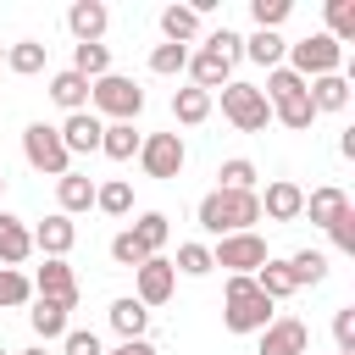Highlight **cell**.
Here are the masks:
<instances>
[{
    "label": "cell",
    "instance_id": "6da1fadb",
    "mask_svg": "<svg viewBox=\"0 0 355 355\" xmlns=\"http://www.w3.org/2000/svg\"><path fill=\"white\" fill-rule=\"evenodd\" d=\"M194 222H200L211 239L255 233V222H261V200H255V189H211V194H200Z\"/></svg>",
    "mask_w": 355,
    "mask_h": 355
},
{
    "label": "cell",
    "instance_id": "7a4b0ae2",
    "mask_svg": "<svg viewBox=\"0 0 355 355\" xmlns=\"http://www.w3.org/2000/svg\"><path fill=\"white\" fill-rule=\"evenodd\" d=\"M272 300L255 288V277H227V294H222V327L227 333H261L272 322Z\"/></svg>",
    "mask_w": 355,
    "mask_h": 355
},
{
    "label": "cell",
    "instance_id": "3957f363",
    "mask_svg": "<svg viewBox=\"0 0 355 355\" xmlns=\"http://www.w3.org/2000/svg\"><path fill=\"white\" fill-rule=\"evenodd\" d=\"M89 111H94L100 122H139L144 89H139L133 78H122V72H105V78L89 83Z\"/></svg>",
    "mask_w": 355,
    "mask_h": 355
},
{
    "label": "cell",
    "instance_id": "277c9868",
    "mask_svg": "<svg viewBox=\"0 0 355 355\" xmlns=\"http://www.w3.org/2000/svg\"><path fill=\"white\" fill-rule=\"evenodd\" d=\"M283 67H288L294 78H305V83H311V78H327V72H338V67H344V44H333V39L316 28V33H305V39H294V44H288Z\"/></svg>",
    "mask_w": 355,
    "mask_h": 355
},
{
    "label": "cell",
    "instance_id": "5b68a950",
    "mask_svg": "<svg viewBox=\"0 0 355 355\" xmlns=\"http://www.w3.org/2000/svg\"><path fill=\"white\" fill-rule=\"evenodd\" d=\"M222 94V116L239 128V133H261L266 122H272V105H266V94L255 89V83H244V78H233L227 89H216Z\"/></svg>",
    "mask_w": 355,
    "mask_h": 355
},
{
    "label": "cell",
    "instance_id": "8992f818",
    "mask_svg": "<svg viewBox=\"0 0 355 355\" xmlns=\"http://www.w3.org/2000/svg\"><path fill=\"white\" fill-rule=\"evenodd\" d=\"M22 155H28V166L44 172V178H67V172H72V155H67V144H61V133H55L50 122H28V128H22Z\"/></svg>",
    "mask_w": 355,
    "mask_h": 355
},
{
    "label": "cell",
    "instance_id": "52a82bcc",
    "mask_svg": "<svg viewBox=\"0 0 355 355\" xmlns=\"http://www.w3.org/2000/svg\"><path fill=\"white\" fill-rule=\"evenodd\" d=\"M211 266H227V277H255V266H266V239L261 233H227L211 244Z\"/></svg>",
    "mask_w": 355,
    "mask_h": 355
},
{
    "label": "cell",
    "instance_id": "ba28073f",
    "mask_svg": "<svg viewBox=\"0 0 355 355\" xmlns=\"http://www.w3.org/2000/svg\"><path fill=\"white\" fill-rule=\"evenodd\" d=\"M183 161H189L183 133H144V144H139V166H144V178L172 183V178L183 172Z\"/></svg>",
    "mask_w": 355,
    "mask_h": 355
},
{
    "label": "cell",
    "instance_id": "9c48e42d",
    "mask_svg": "<svg viewBox=\"0 0 355 355\" xmlns=\"http://www.w3.org/2000/svg\"><path fill=\"white\" fill-rule=\"evenodd\" d=\"M178 294V272H172V261L166 255H150L144 266H133V300L150 311V305H166Z\"/></svg>",
    "mask_w": 355,
    "mask_h": 355
},
{
    "label": "cell",
    "instance_id": "30bf717a",
    "mask_svg": "<svg viewBox=\"0 0 355 355\" xmlns=\"http://www.w3.org/2000/svg\"><path fill=\"white\" fill-rule=\"evenodd\" d=\"M255 355H311V327L300 316H272L261 327V344Z\"/></svg>",
    "mask_w": 355,
    "mask_h": 355
},
{
    "label": "cell",
    "instance_id": "8fae6325",
    "mask_svg": "<svg viewBox=\"0 0 355 355\" xmlns=\"http://www.w3.org/2000/svg\"><path fill=\"white\" fill-rule=\"evenodd\" d=\"M255 200H261L266 222H300V211H305V189L294 178H272L266 189H255Z\"/></svg>",
    "mask_w": 355,
    "mask_h": 355
},
{
    "label": "cell",
    "instance_id": "7c38bea8",
    "mask_svg": "<svg viewBox=\"0 0 355 355\" xmlns=\"http://www.w3.org/2000/svg\"><path fill=\"white\" fill-rule=\"evenodd\" d=\"M28 283H33V294H39V300H55V305L78 311V272H72L67 261H44Z\"/></svg>",
    "mask_w": 355,
    "mask_h": 355
},
{
    "label": "cell",
    "instance_id": "4fadbf2b",
    "mask_svg": "<svg viewBox=\"0 0 355 355\" xmlns=\"http://www.w3.org/2000/svg\"><path fill=\"white\" fill-rule=\"evenodd\" d=\"M72 244H78V222H72V216H61V211H50V216L33 227V250H39L44 261H67V255H72Z\"/></svg>",
    "mask_w": 355,
    "mask_h": 355
},
{
    "label": "cell",
    "instance_id": "5bb4252c",
    "mask_svg": "<svg viewBox=\"0 0 355 355\" xmlns=\"http://www.w3.org/2000/svg\"><path fill=\"white\" fill-rule=\"evenodd\" d=\"M55 133H61L67 155H100V133H105V122H100L94 111H72Z\"/></svg>",
    "mask_w": 355,
    "mask_h": 355
},
{
    "label": "cell",
    "instance_id": "9a60e30c",
    "mask_svg": "<svg viewBox=\"0 0 355 355\" xmlns=\"http://www.w3.org/2000/svg\"><path fill=\"white\" fill-rule=\"evenodd\" d=\"M67 28H72L78 44H100L105 28H111V11H105L100 0H72V6H67Z\"/></svg>",
    "mask_w": 355,
    "mask_h": 355
},
{
    "label": "cell",
    "instance_id": "2e32d148",
    "mask_svg": "<svg viewBox=\"0 0 355 355\" xmlns=\"http://www.w3.org/2000/svg\"><path fill=\"white\" fill-rule=\"evenodd\" d=\"M344 211H349V194H344L338 183H322V189L305 194V211H300V216H311V227H333Z\"/></svg>",
    "mask_w": 355,
    "mask_h": 355
},
{
    "label": "cell",
    "instance_id": "e0dca14e",
    "mask_svg": "<svg viewBox=\"0 0 355 355\" xmlns=\"http://www.w3.org/2000/svg\"><path fill=\"white\" fill-rule=\"evenodd\" d=\"M33 255V227L11 211H0V266H22Z\"/></svg>",
    "mask_w": 355,
    "mask_h": 355
},
{
    "label": "cell",
    "instance_id": "ac0fdd59",
    "mask_svg": "<svg viewBox=\"0 0 355 355\" xmlns=\"http://www.w3.org/2000/svg\"><path fill=\"white\" fill-rule=\"evenodd\" d=\"M183 72H189L194 89H205V94H216V89L233 83V67H227L222 55H211V50H189V67H183Z\"/></svg>",
    "mask_w": 355,
    "mask_h": 355
},
{
    "label": "cell",
    "instance_id": "d6986e66",
    "mask_svg": "<svg viewBox=\"0 0 355 355\" xmlns=\"http://www.w3.org/2000/svg\"><path fill=\"white\" fill-rule=\"evenodd\" d=\"M89 205H94V178H89V172L55 178V211H61V216H78V211H89Z\"/></svg>",
    "mask_w": 355,
    "mask_h": 355
},
{
    "label": "cell",
    "instance_id": "ffe728a7",
    "mask_svg": "<svg viewBox=\"0 0 355 355\" xmlns=\"http://www.w3.org/2000/svg\"><path fill=\"white\" fill-rule=\"evenodd\" d=\"M50 100L72 116V111H89V78H78L72 67H61V72H50Z\"/></svg>",
    "mask_w": 355,
    "mask_h": 355
},
{
    "label": "cell",
    "instance_id": "44dd1931",
    "mask_svg": "<svg viewBox=\"0 0 355 355\" xmlns=\"http://www.w3.org/2000/svg\"><path fill=\"white\" fill-rule=\"evenodd\" d=\"M305 94H311V111H316V116H322V111H344V105H349V78H344V72L311 78Z\"/></svg>",
    "mask_w": 355,
    "mask_h": 355
},
{
    "label": "cell",
    "instance_id": "7402d4cb",
    "mask_svg": "<svg viewBox=\"0 0 355 355\" xmlns=\"http://www.w3.org/2000/svg\"><path fill=\"white\" fill-rule=\"evenodd\" d=\"M211 105H216V94H205V89H172V116L183 122V128H200L205 116H211Z\"/></svg>",
    "mask_w": 355,
    "mask_h": 355
},
{
    "label": "cell",
    "instance_id": "603a6c76",
    "mask_svg": "<svg viewBox=\"0 0 355 355\" xmlns=\"http://www.w3.org/2000/svg\"><path fill=\"white\" fill-rule=\"evenodd\" d=\"M139 144H144V133L133 122H105V133H100V155H111V161H133Z\"/></svg>",
    "mask_w": 355,
    "mask_h": 355
},
{
    "label": "cell",
    "instance_id": "cb8c5ba5",
    "mask_svg": "<svg viewBox=\"0 0 355 355\" xmlns=\"http://www.w3.org/2000/svg\"><path fill=\"white\" fill-rule=\"evenodd\" d=\"M33 311H28V322H33V333H39V344H50V338H67V305H55V300H28Z\"/></svg>",
    "mask_w": 355,
    "mask_h": 355
},
{
    "label": "cell",
    "instance_id": "d4e9b609",
    "mask_svg": "<svg viewBox=\"0 0 355 355\" xmlns=\"http://www.w3.org/2000/svg\"><path fill=\"white\" fill-rule=\"evenodd\" d=\"M111 327H116V338H144V327H150V311L133 300V294H122V300H111Z\"/></svg>",
    "mask_w": 355,
    "mask_h": 355
},
{
    "label": "cell",
    "instance_id": "484cf974",
    "mask_svg": "<svg viewBox=\"0 0 355 355\" xmlns=\"http://www.w3.org/2000/svg\"><path fill=\"white\" fill-rule=\"evenodd\" d=\"M161 39L166 44H194L200 39V17L189 6H161Z\"/></svg>",
    "mask_w": 355,
    "mask_h": 355
},
{
    "label": "cell",
    "instance_id": "4316f807",
    "mask_svg": "<svg viewBox=\"0 0 355 355\" xmlns=\"http://www.w3.org/2000/svg\"><path fill=\"white\" fill-rule=\"evenodd\" d=\"M244 55H250L255 67H266V72H272V67H283V55H288V39H283V33H261V28H255V33L244 39Z\"/></svg>",
    "mask_w": 355,
    "mask_h": 355
},
{
    "label": "cell",
    "instance_id": "83f0119b",
    "mask_svg": "<svg viewBox=\"0 0 355 355\" xmlns=\"http://www.w3.org/2000/svg\"><path fill=\"white\" fill-rule=\"evenodd\" d=\"M94 211H105V216H128V211H133V183H128V178H105V183H94Z\"/></svg>",
    "mask_w": 355,
    "mask_h": 355
},
{
    "label": "cell",
    "instance_id": "f1b7e54d",
    "mask_svg": "<svg viewBox=\"0 0 355 355\" xmlns=\"http://www.w3.org/2000/svg\"><path fill=\"white\" fill-rule=\"evenodd\" d=\"M128 233L144 244V255H161V250H166V239H172V222H166V211H144Z\"/></svg>",
    "mask_w": 355,
    "mask_h": 355
},
{
    "label": "cell",
    "instance_id": "f546056e",
    "mask_svg": "<svg viewBox=\"0 0 355 355\" xmlns=\"http://www.w3.org/2000/svg\"><path fill=\"white\" fill-rule=\"evenodd\" d=\"M255 288L277 305V300H288L294 294V277H288V261H277V255H266V266H255Z\"/></svg>",
    "mask_w": 355,
    "mask_h": 355
},
{
    "label": "cell",
    "instance_id": "4dcf8cb0",
    "mask_svg": "<svg viewBox=\"0 0 355 355\" xmlns=\"http://www.w3.org/2000/svg\"><path fill=\"white\" fill-rule=\"evenodd\" d=\"M288 277H294V288H316L327 277V255L322 250H294L288 255Z\"/></svg>",
    "mask_w": 355,
    "mask_h": 355
},
{
    "label": "cell",
    "instance_id": "1f68e13d",
    "mask_svg": "<svg viewBox=\"0 0 355 355\" xmlns=\"http://www.w3.org/2000/svg\"><path fill=\"white\" fill-rule=\"evenodd\" d=\"M6 67H11L17 78L44 72V44H39V39H17V44H6Z\"/></svg>",
    "mask_w": 355,
    "mask_h": 355
},
{
    "label": "cell",
    "instance_id": "d6a6232c",
    "mask_svg": "<svg viewBox=\"0 0 355 355\" xmlns=\"http://www.w3.org/2000/svg\"><path fill=\"white\" fill-rule=\"evenodd\" d=\"M72 72L78 78H105L111 72V44H72Z\"/></svg>",
    "mask_w": 355,
    "mask_h": 355
},
{
    "label": "cell",
    "instance_id": "836d02e7",
    "mask_svg": "<svg viewBox=\"0 0 355 355\" xmlns=\"http://www.w3.org/2000/svg\"><path fill=\"white\" fill-rule=\"evenodd\" d=\"M272 122H283V128H294V133H305V128L316 122V111H311V94L300 89V94H288V100H277V105H272Z\"/></svg>",
    "mask_w": 355,
    "mask_h": 355
},
{
    "label": "cell",
    "instance_id": "e575fe53",
    "mask_svg": "<svg viewBox=\"0 0 355 355\" xmlns=\"http://www.w3.org/2000/svg\"><path fill=\"white\" fill-rule=\"evenodd\" d=\"M333 44H355V0H327V28Z\"/></svg>",
    "mask_w": 355,
    "mask_h": 355
},
{
    "label": "cell",
    "instance_id": "d590c367",
    "mask_svg": "<svg viewBox=\"0 0 355 355\" xmlns=\"http://www.w3.org/2000/svg\"><path fill=\"white\" fill-rule=\"evenodd\" d=\"M28 300H33L28 272H22V266H0V311H17V305H28Z\"/></svg>",
    "mask_w": 355,
    "mask_h": 355
},
{
    "label": "cell",
    "instance_id": "8d00e7d4",
    "mask_svg": "<svg viewBox=\"0 0 355 355\" xmlns=\"http://www.w3.org/2000/svg\"><path fill=\"white\" fill-rule=\"evenodd\" d=\"M172 272H183V277H205V272H216V266H211V244H200V239L178 244V261H172Z\"/></svg>",
    "mask_w": 355,
    "mask_h": 355
},
{
    "label": "cell",
    "instance_id": "74e56055",
    "mask_svg": "<svg viewBox=\"0 0 355 355\" xmlns=\"http://www.w3.org/2000/svg\"><path fill=\"white\" fill-rule=\"evenodd\" d=\"M183 67H189V44H166V39H161V44L150 50V72H155V78H178Z\"/></svg>",
    "mask_w": 355,
    "mask_h": 355
},
{
    "label": "cell",
    "instance_id": "f35d334b",
    "mask_svg": "<svg viewBox=\"0 0 355 355\" xmlns=\"http://www.w3.org/2000/svg\"><path fill=\"white\" fill-rule=\"evenodd\" d=\"M255 183H261V172H255V161H244V155H233V161L216 166V189H255Z\"/></svg>",
    "mask_w": 355,
    "mask_h": 355
},
{
    "label": "cell",
    "instance_id": "ab89813d",
    "mask_svg": "<svg viewBox=\"0 0 355 355\" xmlns=\"http://www.w3.org/2000/svg\"><path fill=\"white\" fill-rule=\"evenodd\" d=\"M288 11H294V0H250V17H255L261 33H277Z\"/></svg>",
    "mask_w": 355,
    "mask_h": 355
},
{
    "label": "cell",
    "instance_id": "60d3db41",
    "mask_svg": "<svg viewBox=\"0 0 355 355\" xmlns=\"http://www.w3.org/2000/svg\"><path fill=\"white\" fill-rule=\"evenodd\" d=\"M200 50H211V55H222V61L233 67V61L244 55V39H239L233 28H216V33H205V44H200Z\"/></svg>",
    "mask_w": 355,
    "mask_h": 355
},
{
    "label": "cell",
    "instance_id": "b9f144b4",
    "mask_svg": "<svg viewBox=\"0 0 355 355\" xmlns=\"http://www.w3.org/2000/svg\"><path fill=\"white\" fill-rule=\"evenodd\" d=\"M111 261H116V266H128V272H133V266H144V261H150V255H144V244H139V239H133V233H128V227H122V233H116V239H111Z\"/></svg>",
    "mask_w": 355,
    "mask_h": 355
},
{
    "label": "cell",
    "instance_id": "7bdbcfd3",
    "mask_svg": "<svg viewBox=\"0 0 355 355\" xmlns=\"http://www.w3.org/2000/svg\"><path fill=\"white\" fill-rule=\"evenodd\" d=\"M61 355H105V344H100V333H89V327H67Z\"/></svg>",
    "mask_w": 355,
    "mask_h": 355
},
{
    "label": "cell",
    "instance_id": "ee69618b",
    "mask_svg": "<svg viewBox=\"0 0 355 355\" xmlns=\"http://www.w3.org/2000/svg\"><path fill=\"white\" fill-rule=\"evenodd\" d=\"M333 344H338V355H355V305L333 311Z\"/></svg>",
    "mask_w": 355,
    "mask_h": 355
},
{
    "label": "cell",
    "instance_id": "f6af8a7d",
    "mask_svg": "<svg viewBox=\"0 0 355 355\" xmlns=\"http://www.w3.org/2000/svg\"><path fill=\"white\" fill-rule=\"evenodd\" d=\"M327 239H333V250H344V255H355V205L327 227Z\"/></svg>",
    "mask_w": 355,
    "mask_h": 355
},
{
    "label": "cell",
    "instance_id": "bcb514c9",
    "mask_svg": "<svg viewBox=\"0 0 355 355\" xmlns=\"http://www.w3.org/2000/svg\"><path fill=\"white\" fill-rule=\"evenodd\" d=\"M105 355H155V344H150V338H122V344L105 349Z\"/></svg>",
    "mask_w": 355,
    "mask_h": 355
},
{
    "label": "cell",
    "instance_id": "7dc6e473",
    "mask_svg": "<svg viewBox=\"0 0 355 355\" xmlns=\"http://www.w3.org/2000/svg\"><path fill=\"white\" fill-rule=\"evenodd\" d=\"M22 355H50V349H44V344H33V349H22Z\"/></svg>",
    "mask_w": 355,
    "mask_h": 355
},
{
    "label": "cell",
    "instance_id": "c3c4849f",
    "mask_svg": "<svg viewBox=\"0 0 355 355\" xmlns=\"http://www.w3.org/2000/svg\"><path fill=\"white\" fill-rule=\"evenodd\" d=\"M0 67H6V44H0Z\"/></svg>",
    "mask_w": 355,
    "mask_h": 355
},
{
    "label": "cell",
    "instance_id": "681fc988",
    "mask_svg": "<svg viewBox=\"0 0 355 355\" xmlns=\"http://www.w3.org/2000/svg\"><path fill=\"white\" fill-rule=\"evenodd\" d=\"M0 194H6V178H0Z\"/></svg>",
    "mask_w": 355,
    "mask_h": 355
},
{
    "label": "cell",
    "instance_id": "f907efd6",
    "mask_svg": "<svg viewBox=\"0 0 355 355\" xmlns=\"http://www.w3.org/2000/svg\"><path fill=\"white\" fill-rule=\"evenodd\" d=\"M0 355H6V349H0Z\"/></svg>",
    "mask_w": 355,
    "mask_h": 355
}]
</instances>
